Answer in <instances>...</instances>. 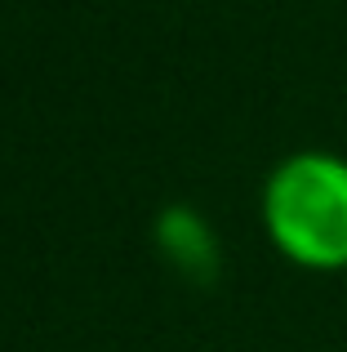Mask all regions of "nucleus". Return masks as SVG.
<instances>
[{
    "label": "nucleus",
    "instance_id": "nucleus-1",
    "mask_svg": "<svg viewBox=\"0 0 347 352\" xmlns=\"http://www.w3.org/2000/svg\"><path fill=\"white\" fill-rule=\"evenodd\" d=\"M259 223L285 263L316 276L347 272V156L298 147L259 188Z\"/></svg>",
    "mask_w": 347,
    "mask_h": 352
},
{
    "label": "nucleus",
    "instance_id": "nucleus-2",
    "mask_svg": "<svg viewBox=\"0 0 347 352\" xmlns=\"http://www.w3.org/2000/svg\"><path fill=\"white\" fill-rule=\"evenodd\" d=\"M152 241L165 254V263L174 272H182L187 281H209L223 263V245H218V232L200 210L191 206H169L156 214V228H152Z\"/></svg>",
    "mask_w": 347,
    "mask_h": 352
}]
</instances>
